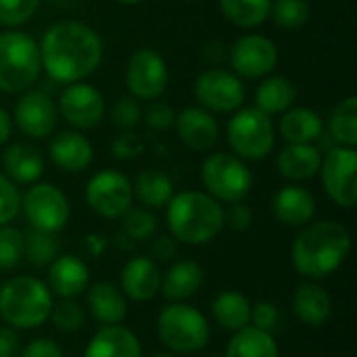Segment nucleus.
Masks as SVG:
<instances>
[{"instance_id":"ea45409f","label":"nucleus","mask_w":357,"mask_h":357,"mask_svg":"<svg viewBox=\"0 0 357 357\" xmlns=\"http://www.w3.org/2000/svg\"><path fill=\"white\" fill-rule=\"evenodd\" d=\"M38 6L40 0H0V25H23L36 15Z\"/></svg>"},{"instance_id":"4c0bfd02","label":"nucleus","mask_w":357,"mask_h":357,"mask_svg":"<svg viewBox=\"0 0 357 357\" xmlns=\"http://www.w3.org/2000/svg\"><path fill=\"white\" fill-rule=\"evenodd\" d=\"M23 259V232L13 226H0V270H15Z\"/></svg>"},{"instance_id":"ddd939ff","label":"nucleus","mask_w":357,"mask_h":357,"mask_svg":"<svg viewBox=\"0 0 357 357\" xmlns=\"http://www.w3.org/2000/svg\"><path fill=\"white\" fill-rule=\"evenodd\" d=\"M126 84L134 98L157 100L169 84L165 59L153 48H138L128 61Z\"/></svg>"},{"instance_id":"37998d69","label":"nucleus","mask_w":357,"mask_h":357,"mask_svg":"<svg viewBox=\"0 0 357 357\" xmlns=\"http://www.w3.org/2000/svg\"><path fill=\"white\" fill-rule=\"evenodd\" d=\"M144 153V142L138 134H134L132 130L121 132L115 142H113V157L119 161H130L136 159L138 155Z\"/></svg>"},{"instance_id":"a211bd4d","label":"nucleus","mask_w":357,"mask_h":357,"mask_svg":"<svg viewBox=\"0 0 357 357\" xmlns=\"http://www.w3.org/2000/svg\"><path fill=\"white\" fill-rule=\"evenodd\" d=\"M48 157L59 169L69 172V174H77V172H84L92 163L94 149L84 134L73 132V130H65V132H59L50 138Z\"/></svg>"},{"instance_id":"72a5a7b5","label":"nucleus","mask_w":357,"mask_h":357,"mask_svg":"<svg viewBox=\"0 0 357 357\" xmlns=\"http://www.w3.org/2000/svg\"><path fill=\"white\" fill-rule=\"evenodd\" d=\"M220 8L228 21L238 27H257L268 21L272 0H220Z\"/></svg>"},{"instance_id":"4468645a","label":"nucleus","mask_w":357,"mask_h":357,"mask_svg":"<svg viewBox=\"0 0 357 357\" xmlns=\"http://www.w3.org/2000/svg\"><path fill=\"white\" fill-rule=\"evenodd\" d=\"M230 63L238 77H264L272 73L278 63V46L259 33L241 36L230 48Z\"/></svg>"},{"instance_id":"2eb2a0df","label":"nucleus","mask_w":357,"mask_h":357,"mask_svg":"<svg viewBox=\"0 0 357 357\" xmlns=\"http://www.w3.org/2000/svg\"><path fill=\"white\" fill-rule=\"evenodd\" d=\"M107 105L102 94L84 82L69 84L59 96V113L75 130H92L105 117Z\"/></svg>"},{"instance_id":"a19ab883","label":"nucleus","mask_w":357,"mask_h":357,"mask_svg":"<svg viewBox=\"0 0 357 357\" xmlns=\"http://www.w3.org/2000/svg\"><path fill=\"white\" fill-rule=\"evenodd\" d=\"M21 213V192L13 180L0 174V226L10 224Z\"/></svg>"},{"instance_id":"09e8293b","label":"nucleus","mask_w":357,"mask_h":357,"mask_svg":"<svg viewBox=\"0 0 357 357\" xmlns=\"http://www.w3.org/2000/svg\"><path fill=\"white\" fill-rule=\"evenodd\" d=\"M19 357H63V349L52 339H33Z\"/></svg>"},{"instance_id":"de8ad7c7","label":"nucleus","mask_w":357,"mask_h":357,"mask_svg":"<svg viewBox=\"0 0 357 357\" xmlns=\"http://www.w3.org/2000/svg\"><path fill=\"white\" fill-rule=\"evenodd\" d=\"M178 253V241L174 236H157L151 245V259L159 264H167Z\"/></svg>"},{"instance_id":"393cba45","label":"nucleus","mask_w":357,"mask_h":357,"mask_svg":"<svg viewBox=\"0 0 357 357\" xmlns=\"http://www.w3.org/2000/svg\"><path fill=\"white\" fill-rule=\"evenodd\" d=\"M293 312L303 324L318 328L331 320L333 299L324 287H320L316 282H303L297 287V291L293 295Z\"/></svg>"},{"instance_id":"1a4fd4ad","label":"nucleus","mask_w":357,"mask_h":357,"mask_svg":"<svg viewBox=\"0 0 357 357\" xmlns=\"http://www.w3.org/2000/svg\"><path fill=\"white\" fill-rule=\"evenodd\" d=\"M322 184L328 199L351 209L357 205V151L356 146H335L320 165Z\"/></svg>"},{"instance_id":"cd10ccee","label":"nucleus","mask_w":357,"mask_h":357,"mask_svg":"<svg viewBox=\"0 0 357 357\" xmlns=\"http://www.w3.org/2000/svg\"><path fill=\"white\" fill-rule=\"evenodd\" d=\"M324 132V121L320 113L307 107H291L282 113L280 134L289 144H312Z\"/></svg>"},{"instance_id":"f3484780","label":"nucleus","mask_w":357,"mask_h":357,"mask_svg":"<svg viewBox=\"0 0 357 357\" xmlns=\"http://www.w3.org/2000/svg\"><path fill=\"white\" fill-rule=\"evenodd\" d=\"M176 132L178 138L192 151H209L215 146L220 138V126L215 117L203 107H186L176 115Z\"/></svg>"},{"instance_id":"f257e3e1","label":"nucleus","mask_w":357,"mask_h":357,"mask_svg":"<svg viewBox=\"0 0 357 357\" xmlns=\"http://www.w3.org/2000/svg\"><path fill=\"white\" fill-rule=\"evenodd\" d=\"M38 46L42 69L59 84L84 82L102 61L100 36L79 21H59L50 25Z\"/></svg>"},{"instance_id":"e433bc0d","label":"nucleus","mask_w":357,"mask_h":357,"mask_svg":"<svg viewBox=\"0 0 357 357\" xmlns=\"http://www.w3.org/2000/svg\"><path fill=\"white\" fill-rule=\"evenodd\" d=\"M270 17L284 29H299L310 21L307 0H272Z\"/></svg>"},{"instance_id":"5701e85b","label":"nucleus","mask_w":357,"mask_h":357,"mask_svg":"<svg viewBox=\"0 0 357 357\" xmlns=\"http://www.w3.org/2000/svg\"><path fill=\"white\" fill-rule=\"evenodd\" d=\"M4 176L15 184H33L44 174V157L42 153L27 142H15L2 153Z\"/></svg>"},{"instance_id":"603ef678","label":"nucleus","mask_w":357,"mask_h":357,"mask_svg":"<svg viewBox=\"0 0 357 357\" xmlns=\"http://www.w3.org/2000/svg\"><path fill=\"white\" fill-rule=\"evenodd\" d=\"M10 134H13V117L0 107V146L8 142Z\"/></svg>"},{"instance_id":"f704fd0d","label":"nucleus","mask_w":357,"mask_h":357,"mask_svg":"<svg viewBox=\"0 0 357 357\" xmlns=\"http://www.w3.org/2000/svg\"><path fill=\"white\" fill-rule=\"evenodd\" d=\"M59 251H61V243H59L56 232L31 228L23 236V255L33 268L50 266L59 257Z\"/></svg>"},{"instance_id":"6e6552de","label":"nucleus","mask_w":357,"mask_h":357,"mask_svg":"<svg viewBox=\"0 0 357 357\" xmlns=\"http://www.w3.org/2000/svg\"><path fill=\"white\" fill-rule=\"evenodd\" d=\"M201 182L215 201H245L253 186V174L247 163L230 153H213L201 165Z\"/></svg>"},{"instance_id":"b1692460","label":"nucleus","mask_w":357,"mask_h":357,"mask_svg":"<svg viewBox=\"0 0 357 357\" xmlns=\"http://www.w3.org/2000/svg\"><path fill=\"white\" fill-rule=\"evenodd\" d=\"M84 357H142L138 337L119 324L102 326L88 343Z\"/></svg>"},{"instance_id":"6ab92c4d","label":"nucleus","mask_w":357,"mask_h":357,"mask_svg":"<svg viewBox=\"0 0 357 357\" xmlns=\"http://www.w3.org/2000/svg\"><path fill=\"white\" fill-rule=\"evenodd\" d=\"M46 287L61 299H75L90 287V270L86 261L75 255H59L48 266Z\"/></svg>"},{"instance_id":"58836bf2","label":"nucleus","mask_w":357,"mask_h":357,"mask_svg":"<svg viewBox=\"0 0 357 357\" xmlns=\"http://www.w3.org/2000/svg\"><path fill=\"white\" fill-rule=\"evenodd\" d=\"M50 320L52 324L61 331V333H75L84 326L86 322V312L79 303H75L73 299H63L56 307H52L50 312Z\"/></svg>"},{"instance_id":"f03ea898","label":"nucleus","mask_w":357,"mask_h":357,"mask_svg":"<svg viewBox=\"0 0 357 357\" xmlns=\"http://www.w3.org/2000/svg\"><path fill=\"white\" fill-rule=\"evenodd\" d=\"M351 253L349 230L333 220L305 224L297 234L291 259L295 270L307 280H322L337 272Z\"/></svg>"},{"instance_id":"6e6d98bb","label":"nucleus","mask_w":357,"mask_h":357,"mask_svg":"<svg viewBox=\"0 0 357 357\" xmlns=\"http://www.w3.org/2000/svg\"><path fill=\"white\" fill-rule=\"evenodd\" d=\"M153 357H174V356H167V354H159V356H153Z\"/></svg>"},{"instance_id":"412c9836","label":"nucleus","mask_w":357,"mask_h":357,"mask_svg":"<svg viewBox=\"0 0 357 357\" xmlns=\"http://www.w3.org/2000/svg\"><path fill=\"white\" fill-rule=\"evenodd\" d=\"M86 307L102 326L121 324L128 314L126 295L113 282H94L86 289Z\"/></svg>"},{"instance_id":"c03bdc74","label":"nucleus","mask_w":357,"mask_h":357,"mask_svg":"<svg viewBox=\"0 0 357 357\" xmlns=\"http://www.w3.org/2000/svg\"><path fill=\"white\" fill-rule=\"evenodd\" d=\"M144 121L153 130H167V128L174 126L176 113H174V109L169 105H165L161 100H153L149 105V109L144 111Z\"/></svg>"},{"instance_id":"39448f33","label":"nucleus","mask_w":357,"mask_h":357,"mask_svg":"<svg viewBox=\"0 0 357 357\" xmlns=\"http://www.w3.org/2000/svg\"><path fill=\"white\" fill-rule=\"evenodd\" d=\"M42 61L38 42L23 31L0 33V90L19 94L29 90L40 77Z\"/></svg>"},{"instance_id":"8fccbe9b","label":"nucleus","mask_w":357,"mask_h":357,"mask_svg":"<svg viewBox=\"0 0 357 357\" xmlns=\"http://www.w3.org/2000/svg\"><path fill=\"white\" fill-rule=\"evenodd\" d=\"M0 357H19V335L13 326L0 328Z\"/></svg>"},{"instance_id":"c85d7f7f","label":"nucleus","mask_w":357,"mask_h":357,"mask_svg":"<svg viewBox=\"0 0 357 357\" xmlns=\"http://www.w3.org/2000/svg\"><path fill=\"white\" fill-rule=\"evenodd\" d=\"M295 98H297V88L289 77L270 75L255 90V109H259L266 115L284 113L293 107Z\"/></svg>"},{"instance_id":"9d476101","label":"nucleus","mask_w":357,"mask_h":357,"mask_svg":"<svg viewBox=\"0 0 357 357\" xmlns=\"http://www.w3.org/2000/svg\"><path fill=\"white\" fill-rule=\"evenodd\" d=\"M21 209L31 228L46 232L63 230L71 215L65 192L52 184H33L21 197Z\"/></svg>"},{"instance_id":"a18cd8bd","label":"nucleus","mask_w":357,"mask_h":357,"mask_svg":"<svg viewBox=\"0 0 357 357\" xmlns=\"http://www.w3.org/2000/svg\"><path fill=\"white\" fill-rule=\"evenodd\" d=\"M278 320H280V314H278V307L274 303L259 301V303L251 305V326L272 333L276 328Z\"/></svg>"},{"instance_id":"bb28decb","label":"nucleus","mask_w":357,"mask_h":357,"mask_svg":"<svg viewBox=\"0 0 357 357\" xmlns=\"http://www.w3.org/2000/svg\"><path fill=\"white\" fill-rule=\"evenodd\" d=\"M322 153L314 144H287L278 153V172L287 180L303 182L320 172Z\"/></svg>"},{"instance_id":"864d4df0","label":"nucleus","mask_w":357,"mask_h":357,"mask_svg":"<svg viewBox=\"0 0 357 357\" xmlns=\"http://www.w3.org/2000/svg\"><path fill=\"white\" fill-rule=\"evenodd\" d=\"M113 243H115V247L119 249V251H134V247H136V241H132L123 230L121 232H117L115 236H113Z\"/></svg>"},{"instance_id":"20e7f679","label":"nucleus","mask_w":357,"mask_h":357,"mask_svg":"<svg viewBox=\"0 0 357 357\" xmlns=\"http://www.w3.org/2000/svg\"><path fill=\"white\" fill-rule=\"evenodd\" d=\"M54 307L50 289L33 276H17L0 287V318L13 328H36Z\"/></svg>"},{"instance_id":"423d86ee","label":"nucleus","mask_w":357,"mask_h":357,"mask_svg":"<svg viewBox=\"0 0 357 357\" xmlns=\"http://www.w3.org/2000/svg\"><path fill=\"white\" fill-rule=\"evenodd\" d=\"M157 335L174 354H197L209 341L207 318L192 305L172 303L157 318Z\"/></svg>"},{"instance_id":"dca6fc26","label":"nucleus","mask_w":357,"mask_h":357,"mask_svg":"<svg viewBox=\"0 0 357 357\" xmlns=\"http://www.w3.org/2000/svg\"><path fill=\"white\" fill-rule=\"evenodd\" d=\"M13 119L25 136L48 138L56 128V105L42 90H25L15 105Z\"/></svg>"},{"instance_id":"c9c22d12","label":"nucleus","mask_w":357,"mask_h":357,"mask_svg":"<svg viewBox=\"0 0 357 357\" xmlns=\"http://www.w3.org/2000/svg\"><path fill=\"white\" fill-rule=\"evenodd\" d=\"M121 230L132 241H151L157 232V218L146 207H130L121 215Z\"/></svg>"},{"instance_id":"4be33fe9","label":"nucleus","mask_w":357,"mask_h":357,"mask_svg":"<svg viewBox=\"0 0 357 357\" xmlns=\"http://www.w3.org/2000/svg\"><path fill=\"white\" fill-rule=\"evenodd\" d=\"M272 213L287 226H305L316 213V199L307 188L282 186L272 199Z\"/></svg>"},{"instance_id":"2f4dec72","label":"nucleus","mask_w":357,"mask_h":357,"mask_svg":"<svg viewBox=\"0 0 357 357\" xmlns=\"http://www.w3.org/2000/svg\"><path fill=\"white\" fill-rule=\"evenodd\" d=\"M132 190H134V197H138V201L151 209L165 207L169 203V199L174 197L172 178L161 169L140 172L136 176V182L132 184Z\"/></svg>"},{"instance_id":"7c9ffc66","label":"nucleus","mask_w":357,"mask_h":357,"mask_svg":"<svg viewBox=\"0 0 357 357\" xmlns=\"http://www.w3.org/2000/svg\"><path fill=\"white\" fill-rule=\"evenodd\" d=\"M211 314L215 322L230 333H236L251 324V303L245 295L236 291L220 293L211 303Z\"/></svg>"},{"instance_id":"c756f323","label":"nucleus","mask_w":357,"mask_h":357,"mask_svg":"<svg viewBox=\"0 0 357 357\" xmlns=\"http://www.w3.org/2000/svg\"><path fill=\"white\" fill-rule=\"evenodd\" d=\"M226 357H280V349L272 333L249 324L232 335Z\"/></svg>"},{"instance_id":"0eeeda50","label":"nucleus","mask_w":357,"mask_h":357,"mask_svg":"<svg viewBox=\"0 0 357 357\" xmlns=\"http://www.w3.org/2000/svg\"><path fill=\"white\" fill-rule=\"evenodd\" d=\"M228 144L243 161H261L274 149V126L270 115L255 107H241L226 128Z\"/></svg>"},{"instance_id":"9b49d317","label":"nucleus","mask_w":357,"mask_h":357,"mask_svg":"<svg viewBox=\"0 0 357 357\" xmlns=\"http://www.w3.org/2000/svg\"><path fill=\"white\" fill-rule=\"evenodd\" d=\"M134 201L132 182L115 169H102L90 178L86 184V203L88 207L107 220L121 218Z\"/></svg>"},{"instance_id":"49530a36","label":"nucleus","mask_w":357,"mask_h":357,"mask_svg":"<svg viewBox=\"0 0 357 357\" xmlns=\"http://www.w3.org/2000/svg\"><path fill=\"white\" fill-rule=\"evenodd\" d=\"M224 224H228L230 230L234 232H245L253 224V211L247 203H230V209L224 213Z\"/></svg>"},{"instance_id":"a878e982","label":"nucleus","mask_w":357,"mask_h":357,"mask_svg":"<svg viewBox=\"0 0 357 357\" xmlns=\"http://www.w3.org/2000/svg\"><path fill=\"white\" fill-rule=\"evenodd\" d=\"M205 282V272L197 261H176L165 276H161V291L167 301L182 303L195 297Z\"/></svg>"},{"instance_id":"3c124183","label":"nucleus","mask_w":357,"mask_h":357,"mask_svg":"<svg viewBox=\"0 0 357 357\" xmlns=\"http://www.w3.org/2000/svg\"><path fill=\"white\" fill-rule=\"evenodd\" d=\"M107 247H109V241L102 234L94 232V234H86L84 236V251L90 257H100L107 251Z\"/></svg>"},{"instance_id":"7ed1b4c3","label":"nucleus","mask_w":357,"mask_h":357,"mask_svg":"<svg viewBox=\"0 0 357 357\" xmlns=\"http://www.w3.org/2000/svg\"><path fill=\"white\" fill-rule=\"evenodd\" d=\"M165 222L169 234L178 243L205 245L224 230L222 203L199 190H184L169 199L165 205Z\"/></svg>"},{"instance_id":"79ce46f5","label":"nucleus","mask_w":357,"mask_h":357,"mask_svg":"<svg viewBox=\"0 0 357 357\" xmlns=\"http://www.w3.org/2000/svg\"><path fill=\"white\" fill-rule=\"evenodd\" d=\"M140 117H142V109H140L138 98H134V96H123V98H119V100L113 105V109H111V121H113L115 128H119L121 132L134 130V128L140 123Z\"/></svg>"},{"instance_id":"5fc2aeb1","label":"nucleus","mask_w":357,"mask_h":357,"mask_svg":"<svg viewBox=\"0 0 357 357\" xmlns=\"http://www.w3.org/2000/svg\"><path fill=\"white\" fill-rule=\"evenodd\" d=\"M117 2H121V4H138L142 0H117Z\"/></svg>"},{"instance_id":"f8f14e48","label":"nucleus","mask_w":357,"mask_h":357,"mask_svg":"<svg viewBox=\"0 0 357 357\" xmlns=\"http://www.w3.org/2000/svg\"><path fill=\"white\" fill-rule=\"evenodd\" d=\"M195 94L201 107L209 113H234L245 102V86L234 71L205 69L195 84Z\"/></svg>"},{"instance_id":"473e14b6","label":"nucleus","mask_w":357,"mask_h":357,"mask_svg":"<svg viewBox=\"0 0 357 357\" xmlns=\"http://www.w3.org/2000/svg\"><path fill=\"white\" fill-rule=\"evenodd\" d=\"M328 132L339 146L357 144V96L343 98L331 113Z\"/></svg>"},{"instance_id":"aec40b11","label":"nucleus","mask_w":357,"mask_h":357,"mask_svg":"<svg viewBox=\"0 0 357 357\" xmlns=\"http://www.w3.org/2000/svg\"><path fill=\"white\" fill-rule=\"evenodd\" d=\"M161 270L151 257H134L121 270V293L132 301H151L161 291Z\"/></svg>"}]
</instances>
